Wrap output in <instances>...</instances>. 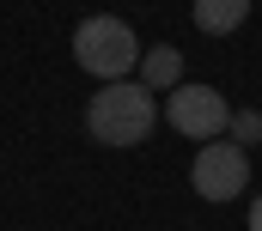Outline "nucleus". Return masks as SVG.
<instances>
[{
	"label": "nucleus",
	"mask_w": 262,
	"mask_h": 231,
	"mask_svg": "<svg viewBox=\"0 0 262 231\" xmlns=\"http://www.w3.org/2000/svg\"><path fill=\"white\" fill-rule=\"evenodd\" d=\"M152 122H159L152 91H146V85H128V79L98 85V98L85 104V128H92V140H104V146H140V140L152 134Z\"/></svg>",
	"instance_id": "nucleus-1"
},
{
	"label": "nucleus",
	"mask_w": 262,
	"mask_h": 231,
	"mask_svg": "<svg viewBox=\"0 0 262 231\" xmlns=\"http://www.w3.org/2000/svg\"><path fill=\"white\" fill-rule=\"evenodd\" d=\"M73 61L92 73V79H128L140 67V43H134L128 18L116 12H92L73 25Z\"/></svg>",
	"instance_id": "nucleus-2"
},
{
	"label": "nucleus",
	"mask_w": 262,
	"mask_h": 231,
	"mask_svg": "<svg viewBox=\"0 0 262 231\" xmlns=\"http://www.w3.org/2000/svg\"><path fill=\"white\" fill-rule=\"evenodd\" d=\"M201 201H238L244 182H250V152L238 140H207L195 152V171H189Z\"/></svg>",
	"instance_id": "nucleus-3"
},
{
	"label": "nucleus",
	"mask_w": 262,
	"mask_h": 231,
	"mask_svg": "<svg viewBox=\"0 0 262 231\" xmlns=\"http://www.w3.org/2000/svg\"><path fill=\"white\" fill-rule=\"evenodd\" d=\"M165 115H171L177 134H189V140H201V146L232 128V104H226L213 85H177L171 104H165Z\"/></svg>",
	"instance_id": "nucleus-4"
},
{
	"label": "nucleus",
	"mask_w": 262,
	"mask_h": 231,
	"mask_svg": "<svg viewBox=\"0 0 262 231\" xmlns=\"http://www.w3.org/2000/svg\"><path fill=\"white\" fill-rule=\"evenodd\" d=\"M244 12H250V0H195V31L232 37V31L244 25Z\"/></svg>",
	"instance_id": "nucleus-5"
},
{
	"label": "nucleus",
	"mask_w": 262,
	"mask_h": 231,
	"mask_svg": "<svg viewBox=\"0 0 262 231\" xmlns=\"http://www.w3.org/2000/svg\"><path fill=\"white\" fill-rule=\"evenodd\" d=\"M140 85L146 91H159V85H183V55L177 49H146V61H140Z\"/></svg>",
	"instance_id": "nucleus-6"
},
{
	"label": "nucleus",
	"mask_w": 262,
	"mask_h": 231,
	"mask_svg": "<svg viewBox=\"0 0 262 231\" xmlns=\"http://www.w3.org/2000/svg\"><path fill=\"white\" fill-rule=\"evenodd\" d=\"M226 134H232V140L250 152V146L262 140V110H232V128H226Z\"/></svg>",
	"instance_id": "nucleus-7"
},
{
	"label": "nucleus",
	"mask_w": 262,
	"mask_h": 231,
	"mask_svg": "<svg viewBox=\"0 0 262 231\" xmlns=\"http://www.w3.org/2000/svg\"><path fill=\"white\" fill-rule=\"evenodd\" d=\"M250 231H262V195L250 201Z\"/></svg>",
	"instance_id": "nucleus-8"
}]
</instances>
